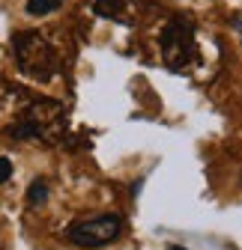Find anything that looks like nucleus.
I'll use <instances>...</instances> for the list:
<instances>
[{
    "label": "nucleus",
    "mask_w": 242,
    "mask_h": 250,
    "mask_svg": "<svg viewBox=\"0 0 242 250\" xmlns=\"http://www.w3.org/2000/svg\"><path fill=\"white\" fill-rule=\"evenodd\" d=\"M12 45H15V57H18V66L24 75L48 81L57 72V54L42 33H33V30L30 33H18Z\"/></svg>",
    "instance_id": "1"
},
{
    "label": "nucleus",
    "mask_w": 242,
    "mask_h": 250,
    "mask_svg": "<svg viewBox=\"0 0 242 250\" xmlns=\"http://www.w3.org/2000/svg\"><path fill=\"white\" fill-rule=\"evenodd\" d=\"M120 232H123V217L120 214H96V217L72 224L66 235L78 247H105V244L117 241Z\"/></svg>",
    "instance_id": "2"
},
{
    "label": "nucleus",
    "mask_w": 242,
    "mask_h": 250,
    "mask_svg": "<svg viewBox=\"0 0 242 250\" xmlns=\"http://www.w3.org/2000/svg\"><path fill=\"white\" fill-rule=\"evenodd\" d=\"M162 51H165V60H168L170 69H186L189 60H194V54H197L189 24L170 21L165 27V33H162Z\"/></svg>",
    "instance_id": "3"
},
{
    "label": "nucleus",
    "mask_w": 242,
    "mask_h": 250,
    "mask_svg": "<svg viewBox=\"0 0 242 250\" xmlns=\"http://www.w3.org/2000/svg\"><path fill=\"white\" fill-rule=\"evenodd\" d=\"M60 6H63V0H27V15H36V18H42V15H51V12H57Z\"/></svg>",
    "instance_id": "4"
},
{
    "label": "nucleus",
    "mask_w": 242,
    "mask_h": 250,
    "mask_svg": "<svg viewBox=\"0 0 242 250\" xmlns=\"http://www.w3.org/2000/svg\"><path fill=\"white\" fill-rule=\"evenodd\" d=\"M93 9L102 18H120V12H123V0H96Z\"/></svg>",
    "instance_id": "5"
},
{
    "label": "nucleus",
    "mask_w": 242,
    "mask_h": 250,
    "mask_svg": "<svg viewBox=\"0 0 242 250\" xmlns=\"http://www.w3.org/2000/svg\"><path fill=\"white\" fill-rule=\"evenodd\" d=\"M45 200H48V185H45L42 179H36L33 185L27 188V203H30V206H42Z\"/></svg>",
    "instance_id": "6"
},
{
    "label": "nucleus",
    "mask_w": 242,
    "mask_h": 250,
    "mask_svg": "<svg viewBox=\"0 0 242 250\" xmlns=\"http://www.w3.org/2000/svg\"><path fill=\"white\" fill-rule=\"evenodd\" d=\"M9 176H12V161L0 155V185H3V182H9Z\"/></svg>",
    "instance_id": "7"
},
{
    "label": "nucleus",
    "mask_w": 242,
    "mask_h": 250,
    "mask_svg": "<svg viewBox=\"0 0 242 250\" xmlns=\"http://www.w3.org/2000/svg\"><path fill=\"white\" fill-rule=\"evenodd\" d=\"M233 27H236V33H239V36H242V12H239V15H236V18H233Z\"/></svg>",
    "instance_id": "8"
},
{
    "label": "nucleus",
    "mask_w": 242,
    "mask_h": 250,
    "mask_svg": "<svg viewBox=\"0 0 242 250\" xmlns=\"http://www.w3.org/2000/svg\"><path fill=\"white\" fill-rule=\"evenodd\" d=\"M168 250H186V247H179V244H170V247H168Z\"/></svg>",
    "instance_id": "9"
}]
</instances>
